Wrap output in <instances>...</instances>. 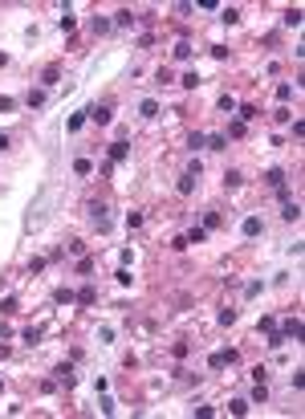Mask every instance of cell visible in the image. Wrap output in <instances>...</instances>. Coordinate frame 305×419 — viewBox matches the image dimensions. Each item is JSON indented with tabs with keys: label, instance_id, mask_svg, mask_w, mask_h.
<instances>
[{
	"label": "cell",
	"instance_id": "obj_1",
	"mask_svg": "<svg viewBox=\"0 0 305 419\" xmlns=\"http://www.w3.org/2000/svg\"><path fill=\"white\" fill-rule=\"evenodd\" d=\"M232 362H236V350H216V354L208 358V366L212 370H224V366H232Z\"/></svg>",
	"mask_w": 305,
	"mask_h": 419
},
{
	"label": "cell",
	"instance_id": "obj_2",
	"mask_svg": "<svg viewBox=\"0 0 305 419\" xmlns=\"http://www.w3.org/2000/svg\"><path fill=\"white\" fill-rule=\"evenodd\" d=\"M86 118L98 122V127H106V122H110V106H86Z\"/></svg>",
	"mask_w": 305,
	"mask_h": 419
},
{
	"label": "cell",
	"instance_id": "obj_3",
	"mask_svg": "<svg viewBox=\"0 0 305 419\" xmlns=\"http://www.w3.org/2000/svg\"><path fill=\"white\" fill-rule=\"evenodd\" d=\"M53 375H57V383H61V387H73V383H77V375H73V366H70V362H61V366L53 370Z\"/></svg>",
	"mask_w": 305,
	"mask_h": 419
},
{
	"label": "cell",
	"instance_id": "obj_4",
	"mask_svg": "<svg viewBox=\"0 0 305 419\" xmlns=\"http://www.w3.org/2000/svg\"><path fill=\"white\" fill-rule=\"evenodd\" d=\"M134 20H139V17H134L130 8H118V13H114V20H110V25H114V29H130Z\"/></svg>",
	"mask_w": 305,
	"mask_h": 419
},
{
	"label": "cell",
	"instance_id": "obj_5",
	"mask_svg": "<svg viewBox=\"0 0 305 419\" xmlns=\"http://www.w3.org/2000/svg\"><path fill=\"white\" fill-rule=\"evenodd\" d=\"M126 155H130V146L122 143V139H118V143H110V163H122Z\"/></svg>",
	"mask_w": 305,
	"mask_h": 419
},
{
	"label": "cell",
	"instance_id": "obj_6",
	"mask_svg": "<svg viewBox=\"0 0 305 419\" xmlns=\"http://www.w3.org/2000/svg\"><path fill=\"white\" fill-rule=\"evenodd\" d=\"M57 82H61V70H57V65H49V70L41 73V90H49V86H57Z\"/></svg>",
	"mask_w": 305,
	"mask_h": 419
},
{
	"label": "cell",
	"instance_id": "obj_7",
	"mask_svg": "<svg viewBox=\"0 0 305 419\" xmlns=\"http://www.w3.org/2000/svg\"><path fill=\"white\" fill-rule=\"evenodd\" d=\"M281 334H285V338H301V318H285Z\"/></svg>",
	"mask_w": 305,
	"mask_h": 419
},
{
	"label": "cell",
	"instance_id": "obj_8",
	"mask_svg": "<svg viewBox=\"0 0 305 419\" xmlns=\"http://www.w3.org/2000/svg\"><path fill=\"white\" fill-rule=\"evenodd\" d=\"M208 151H228V134H208Z\"/></svg>",
	"mask_w": 305,
	"mask_h": 419
},
{
	"label": "cell",
	"instance_id": "obj_9",
	"mask_svg": "<svg viewBox=\"0 0 305 419\" xmlns=\"http://www.w3.org/2000/svg\"><path fill=\"white\" fill-rule=\"evenodd\" d=\"M139 114L143 118H155V114H159V102H155V98H143L139 102Z\"/></svg>",
	"mask_w": 305,
	"mask_h": 419
},
{
	"label": "cell",
	"instance_id": "obj_10",
	"mask_svg": "<svg viewBox=\"0 0 305 419\" xmlns=\"http://www.w3.org/2000/svg\"><path fill=\"white\" fill-rule=\"evenodd\" d=\"M281 216H285L289 224H293V220H301V203H293V200H285V208H281Z\"/></svg>",
	"mask_w": 305,
	"mask_h": 419
},
{
	"label": "cell",
	"instance_id": "obj_11",
	"mask_svg": "<svg viewBox=\"0 0 305 419\" xmlns=\"http://www.w3.org/2000/svg\"><path fill=\"white\" fill-rule=\"evenodd\" d=\"M90 212H94V224H98L102 232H106V228H110V216H106V208H102V203H94Z\"/></svg>",
	"mask_w": 305,
	"mask_h": 419
},
{
	"label": "cell",
	"instance_id": "obj_12",
	"mask_svg": "<svg viewBox=\"0 0 305 419\" xmlns=\"http://www.w3.org/2000/svg\"><path fill=\"white\" fill-rule=\"evenodd\" d=\"M261 228H265V224H261V216H248V220L240 224V232H244V236H256Z\"/></svg>",
	"mask_w": 305,
	"mask_h": 419
},
{
	"label": "cell",
	"instance_id": "obj_13",
	"mask_svg": "<svg viewBox=\"0 0 305 419\" xmlns=\"http://www.w3.org/2000/svg\"><path fill=\"white\" fill-rule=\"evenodd\" d=\"M196 183H199V175H183V179H179V196H191Z\"/></svg>",
	"mask_w": 305,
	"mask_h": 419
},
{
	"label": "cell",
	"instance_id": "obj_14",
	"mask_svg": "<svg viewBox=\"0 0 305 419\" xmlns=\"http://www.w3.org/2000/svg\"><path fill=\"white\" fill-rule=\"evenodd\" d=\"M86 122H90V118H86V110H77V114H70V122H65V130H82Z\"/></svg>",
	"mask_w": 305,
	"mask_h": 419
},
{
	"label": "cell",
	"instance_id": "obj_15",
	"mask_svg": "<svg viewBox=\"0 0 305 419\" xmlns=\"http://www.w3.org/2000/svg\"><path fill=\"white\" fill-rule=\"evenodd\" d=\"M265 183H269V187H281V183H285V171H281V167H273V171H265Z\"/></svg>",
	"mask_w": 305,
	"mask_h": 419
},
{
	"label": "cell",
	"instance_id": "obj_16",
	"mask_svg": "<svg viewBox=\"0 0 305 419\" xmlns=\"http://www.w3.org/2000/svg\"><path fill=\"white\" fill-rule=\"evenodd\" d=\"M94 297H98L94 285H82V289H77V305H94Z\"/></svg>",
	"mask_w": 305,
	"mask_h": 419
},
{
	"label": "cell",
	"instance_id": "obj_17",
	"mask_svg": "<svg viewBox=\"0 0 305 419\" xmlns=\"http://www.w3.org/2000/svg\"><path fill=\"white\" fill-rule=\"evenodd\" d=\"M53 301H61V305H70V301H77V293H73L70 285H61L57 293H53Z\"/></svg>",
	"mask_w": 305,
	"mask_h": 419
},
{
	"label": "cell",
	"instance_id": "obj_18",
	"mask_svg": "<svg viewBox=\"0 0 305 419\" xmlns=\"http://www.w3.org/2000/svg\"><path fill=\"white\" fill-rule=\"evenodd\" d=\"M220 20H224V25H236V20H240V8H220Z\"/></svg>",
	"mask_w": 305,
	"mask_h": 419
},
{
	"label": "cell",
	"instance_id": "obj_19",
	"mask_svg": "<svg viewBox=\"0 0 305 419\" xmlns=\"http://www.w3.org/2000/svg\"><path fill=\"white\" fill-rule=\"evenodd\" d=\"M281 20H285V29H297V25H301V8H289Z\"/></svg>",
	"mask_w": 305,
	"mask_h": 419
},
{
	"label": "cell",
	"instance_id": "obj_20",
	"mask_svg": "<svg viewBox=\"0 0 305 419\" xmlns=\"http://www.w3.org/2000/svg\"><path fill=\"white\" fill-rule=\"evenodd\" d=\"M57 25H61V33H73V25H77V20H73V8H65V13H61V20H57Z\"/></svg>",
	"mask_w": 305,
	"mask_h": 419
},
{
	"label": "cell",
	"instance_id": "obj_21",
	"mask_svg": "<svg viewBox=\"0 0 305 419\" xmlns=\"http://www.w3.org/2000/svg\"><path fill=\"white\" fill-rule=\"evenodd\" d=\"M203 240H208V228H203V224H199V228H191V232H187V244H203Z\"/></svg>",
	"mask_w": 305,
	"mask_h": 419
},
{
	"label": "cell",
	"instance_id": "obj_22",
	"mask_svg": "<svg viewBox=\"0 0 305 419\" xmlns=\"http://www.w3.org/2000/svg\"><path fill=\"white\" fill-rule=\"evenodd\" d=\"M269 399V387H265V379H256V387H252V403H265Z\"/></svg>",
	"mask_w": 305,
	"mask_h": 419
},
{
	"label": "cell",
	"instance_id": "obj_23",
	"mask_svg": "<svg viewBox=\"0 0 305 419\" xmlns=\"http://www.w3.org/2000/svg\"><path fill=\"white\" fill-rule=\"evenodd\" d=\"M191 57V41H179L175 45V61H187Z\"/></svg>",
	"mask_w": 305,
	"mask_h": 419
},
{
	"label": "cell",
	"instance_id": "obj_24",
	"mask_svg": "<svg viewBox=\"0 0 305 419\" xmlns=\"http://www.w3.org/2000/svg\"><path fill=\"white\" fill-rule=\"evenodd\" d=\"M240 183H244L240 171H224V187H240Z\"/></svg>",
	"mask_w": 305,
	"mask_h": 419
},
{
	"label": "cell",
	"instance_id": "obj_25",
	"mask_svg": "<svg viewBox=\"0 0 305 419\" xmlns=\"http://www.w3.org/2000/svg\"><path fill=\"white\" fill-rule=\"evenodd\" d=\"M289 342V338L285 334H281V330H269V346H273V350H281V346H285Z\"/></svg>",
	"mask_w": 305,
	"mask_h": 419
},
{
	"label": "cell",
	"instance_id": "obj_26",
	"mask_svg": "<svg viewBox=\"0 0 305 419\" xmlns=\"http://www.w3.org/2000/svg\"><path fill=\"white\" fill-rule=\"evenodd\" d=\"M228 411H232V415H248V399H232Z\"/></svg>",
	"mask_w": 305,
	"mask_h": 419
},
{
	"label": "cell",
	"instance_id": "obj_27",
	"mask_svg": "<svg viewBox=\"0 0 305 419\" xmlns=\"http://www.w3.org/2000/svg\"><path fill=\"white\" fill-rule=\"evenodd\" d=\"M203 143H208V134H199V130L187 139V146H191V151H203Z\"/></svg>",
	"mask_w": 305,
	"mask_h": 419
},
{
	"label": "cell",
	"instance_id": "obj_28",
	"mask_svg": "<svg viewBox=\"0 0 305 419\" xmlns=\"http://www.w3.org/2000/svg\"><path fill=\"white\" fill-rule=\"evenodd\" d=\"M256 118V106H252V102H244V106H240V122H252Z\"/></svg>",
	"mask_w": 305,
	"mask_h": 419
},
{
	"label": "cell",
	"instance_id": "obj_29",
	"mask_svg": "<svg viewBox=\"0 0 305 419\" xmlns=\"http://www.w3.org/2000/svg\"><path fill=\"white\" fill-rule=\"evenodd\" d=\"M289 98H293V86L281 82V86H277V102H289Z\"/></svg>",
	"mask_w": 305,
	"mask_h": 419
},
{
	"label": "cell",
	"instance_id": "obj_30",
	"mask_svg": "<svg viewBox=\"0 0 305 419\" xmlns=\"http://www.w3.org/2000/svg\"><path fill=\"white\" fill-rule=\"evenodd\" d=\"M45 98H49L45 90H33V94H29V106H45Z\"/></svg>",
	"mask_w": 305,
	"mask_h": 419
},
{
	"label": "cell",
	"instance_id": "obj_31",
	"mask_svg": "<svg viewBox=\"0 0 305 419\" xmlns=\"http://www.w3.org/2000/svg\"><path fill=\"white\" fill-rule=\"evenodd\" d=\"M73 171H77V175H90V171H94V163H90V159H77Z\"/></svg>",
	"mask_w": 305,
	"mask_h": 419
},
{
	"label": "cell",
	"instance_id": "obj_32",
	"mask_svg": "<svg viewBox=\"0 0 305 419\" xmlns=\"http://www.w3.org/2000/svg\"><path fill=\"white\" fill-rule=\"evenodd\" d=\"M110 29H114V25H110L106 17H94V33H110Z\"/></svg>",
	"mask_w": 305,
	"mask_h": 419
},
{
	"label": "cell",
	"instance_id": "obj_33",
	"mask_svg": "<svg viewBox=\"0 0 305 419\" xmlns=\"http://www.w3.org/2000/svg\"><path fill=\"white\" fill-rule=\"evenodd\" d=\"M102 415H114V399H110L106 391H102Z\"/></svg>",
	"mask_w": 305,
	"mask_h": 419
},
{
	"label": "cell",
	"instance_id": "obj_34",
	"mask_svg": "<svg viewBox=\"0 0 305 419\" xmlns=\"http://www.w3.org/2000/svg\"><path fill=\"white\" fill-rule=\"evenodd\" d=\"M216 224H220V212H208V216H203V228H208V232L216 228Z\"/></svg>",
	"mask_w": 305,
	"mask_h": 419
},
{
	"label": "cell",
	"instance_id": "obj_35",
	"mask_svg": "<svg viewBox=\"0 0 305 419\" xmlns=\"http://www.w3.org/2000/svg\"><path fill=\"white\" fill-rule=\"evenodd\" d=\"M179 86H187V90H196V86H199V73H183V82H179Z\"/></svg>",
	"mask_w": 305,
	"mask_h": 419
},
{
	"label": "cell",
	"instance_id": "obj_36",
	"mask_svg": "<svg viewBox=\"0 0 305 419\" xmlns=\"http://www.w3.org/2000/svg\"><path fill=\"white\" fill-rule=\"evenodd\" d=\"M220 110H228V114H232V110H236V98H232V94H224V98H220Z\"/></svg>",
	"mask_w": 305,
	"mask_h": 419
},
{
	"label": "cell",
	"instance_id": "obj_37",
	"mask_svg": "<svg viewBox=\"0 0 305 419\" xmlns=\"http://www.w3.org/2000/svg\"><path fill=\"white\" fill-rule=\"evenodd\" d=\"M8 146H13V139H8V134H0V151H8Z\"/></svg>",
	"mask_w": 305,
	"mask_h": 419
},
{
	"label": "cell",
	"instance_id": "obj_38",
	"mask_svg": "<svg viewBox=\"0 0 305 419\" xmlns=\"http://www.w3.org/2000/svg\"><path fill=\"white\" fill-rule=\"evenodd\" d=\"M0 65H8V53H0Z\"/></svg>",
	"mask_w": 305,
	"mask_h": 419
},
{
	"label": "cell",
	"instance_id": "obj_39",
	"mask_svg": "<svg viewBox=\"0 0 305 419\" xmlns=\"http://www.w3.org/2000/svg\"><path fill=\"white\" fill-rule=\"evenodd\" d=\"M0 387H4V383H0Z\"/></svg>",
	"mask_w": 305,
	"mask_h": 419
}]
</instances>
